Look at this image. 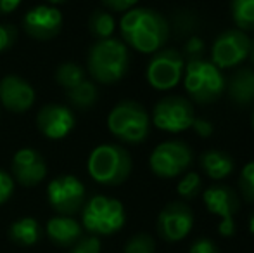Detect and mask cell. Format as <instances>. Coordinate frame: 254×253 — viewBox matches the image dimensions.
I'll list each match as a JSON object with an SVG mask.
<instances>
[{"label": "cell", "instance_id": "obj_1", "mask_svg": "<svg viewBox=\"0 0 254 253\" xmlns=\"http://www.w3.org/2000/svg\"><path fill=\"white\" fill-rule=\"evenodd\" d=\"M120 31L127 47L142 54H154L168 42L170 23L157 10L149 7H133L123 14Z\"/></svg>", "mask_w": 254, "mask_h": 253}, {"label": "cell", "instance_id": "obj_2", "mask_svg": "<svg viewBox=\"0 0 254 253\" xmlns=\"http://www.w3.org/2000/svg\"><path fill=\"white\" fill-rule=\"evenodd\" d=\"M87 66L95 82L104 85L116 84L130 68V51L123 40L114 37L97 40L88 51Z\"/></svg>", "mask_w": 254, "mask_h": 253}, {"label": "cell", "instance_id": "obj_3", "mask_svg": "<svg viewBox=\"0 0 254 253\" xmlns=\"http://www.w3.org/2000/svg\"><path fill=\"white\" fill-rule=\"evenodd\" d=\"M182 82L192 101L199 104H211L218 101L227 90V78L223 71L204 58L185 61Z\"/></svg>", "mask_w": 254, "mask_h": 253}, {"label": "cell", "instance_id": "obj_4", "mask_svg": "<svg viewBox=\"0 0 254 253\" xmlns=\"http://www.w3.org/2000/svg\"><path fill=\"white\" fill-rule=\"evenodd\" d=\"M131 155L120 144H101L87 160L88 175L102 186H120L130 177Z\"/></svg>", "mask_w": 254, "mask_h": 253}, {"label": "cell", "instance_id": "obj_5", "mask_svg": "<svg viewBox=\"0 0 254 253\" xmlns=\"http://www.w3.org/2000/svg\"><path fill=\"white\" fill-rule=\"evenodd\" d=\"M107 128L127 144H140L149 137L151 116L137 101H121L107 115Z\"/></svg>", "mask_w": 254, "mask_h": 253}, {"label": "cell", "instance_id": "obj_6", "mask_svg": "<svg viewBox=\"0 0 254 253\" xmlns=\"http://www.w3.org/2000/svg\"><path fill=\"white\" fill-rule=\"evenodd\" d=\"M127 213L120 199L109 196H94L81 208L83 227L94 236H111L125 226Z\"/></svg>", "mask_w": 254, "mask_h": 253}, {"label": "cell", "instance_id": "obj_7", "mask_svg": "<svg viewBox=\"0 0 254 253\" xmlns=\"http://www.w3.org/2000/svg\"><path fill=\"white\" fill-rule=\"evenodd\" d=\"M194 160L190 146L184 141H164L152 149L149 167L152 173L161 179H173L187 172Z\"/></svg>", "mask_w": 254, "mask_h": 253}, {"label": "cell", "instance_id": "obj_8", "mask_svg": "<svg viewBox=\"0 0 254 253\" xmlns=\"http://www.w3.org/2000/svg\"><path fill=\"white\" fill-rule=\"evenodd\" d=\"M195 120L194 106L187 97L166 95L159 99L152 109L151 123L168 134H182L189 130Z\"/></svg>", "mask_w": 254, "mask_h": 253}, {"label": "cell", "instance_id": "obj_9", "mask_svg": "<svg viewBox=\"0 0 254 253\" xmlns=\"http://www.w3.org/2000/svg\"><path fill=\"white\" fill-rule=\"evenodd\" d=\"M185 58L175 49H161L154 52L145 70V78L149 85L159 92H168L175 88L184 78Z\"/></svg>", "mask_w": 254, "mask_h": 253}, {"label": "cell", "instance_id": "obj_10", "mask_svg": "<svg viewBox=\"0 0 254 253\" xmlns=\"http://www.w3.org/2000/svg\"><path fill=\"white\" fill-rule=\"evenodd\" d=\"M202 201L206 205L207 212L218 215L221 219L220 231L221 236L230 238L235 234V213L241 208V199H239L237 192L232 189L230 186L225 184H216V186L207 187L202 192Z\"/></svg>", "mask_w": 254, "mask_h": 253}, {"label": "cell", "instance_id": "obj_11", "mask_svg": "<svg viewBox=\"0 0 254 253\" xmlns=\"http://www.w3.org/2000/svg\"><path fill=\"white\" fill-rule=\"evenodd\" d=\"M49 203L61 215H73L85 205L87 189L85 184L74 175H59L47 186Z\"/></svg>", "mask_w": 254, "mask_h": 253}, {"label": "cell", "instance_id": "obj_12", "mask_svg": "<svg viewBox=\"0 0 254 253\" xmlns=\"http://www.w3.org/2000/svg\"><path fill=\"white\" fill-rule=\"evenodd\" d=\"M251 38L242 30H227L214 38L209 61L220 70L241 66L249 56Z\"/></svg>", "mask_w": 254, "mask_h": 253}, {"label": "cell", "instance_id": "obj_13", "mask_svg": "<svg viewBox=\"0 0 254 253\" xmlns=\"http://www.w3.org/2000/svg\"><path fill=\"white\" fill-rule=\"evenodd\" d=\"M194 227V212L184 201L168 203L157 215V234L166 243L185 240Z\"/></svg>", "mask_w": 254, "mask_h": 253}, {"label": "cell", "instance_id": "obj_14", "mask_svg": "<svg viewBox=\"0 0 254 253\" xmlns=\"http://www.w3.org/2000/svg\"><path fill=\"white\" fill-rule=\"evenodd\" d=\"M23 28L35 40H51L63 28V14L54 5H35L24 14Z\"/></svg>", "mask_w": 254, "mask_h": 253}, {"label": "cell", "instance_id": "obj_15", "mask_svg": "<svg viewBox=\"0 0 254 253\" xmlns=\"http://www.w3.org/2000/svg\"><path fill=\"white\" fill-rule=\"evenodd\" d=\"M76 125V118L71 108L63 104H47L38 111L37 127L51 141L67 137Z\"/></svg>", "mask_w": 254, "mask_h": 253}, {"label": "cell", "instance_id": "obj_16", "mask_svg": "<svg viewBox=\"0 0 254 253\" xmlns=\"http://www.w3.org/2000/svg\"><path fill=\"white\" fill-rule=\"evenodd\" d=\"M12 179L21 186L33 187L40 184L47 175L45 158L33 148H23L12 156Z\"/></svg>", "mask_w": 254, "mask_h": 253}, {"label": "cell", "instance_id": "obj_17", "mask_svg": "<svg viewBox=\"0 0 254 253\" xmlns=\"http://www.w3.org/2000/svg\"><path fill=\"white\" fill-rule=\"evenodd\" d=\"M0 102L7 111L24 113L35 102V88L17 75H7L0 80Z\"/></svg>", "mask_w": 254, "mask_h": 253}, {"label": "cell", "instance_id": "obj_18", "mask_svg": "<svg viewBox=\"0 0 254 253\" xmlns=\"http://www.w3.org/2000/svg\"><path fill=\"white\" fill-rule=\"evenodd\" d=\"M47 236L52 243L59 247H73L81 236H83V227L78 220L71 215H56L45 226Z\"/></svg>", "mask_w": 254, "mask_h": 253}, {"label": "cell", "instance_id": "obj_19", "mask_svg": "<svg viewBox=\"0 0 254 253\" xmlns=\"http://www.w3.org/2000/svg\"><path fill=\"white\" fill-rule=\"evenodd\" d=\"M227 90L230 99L239 106H248L254 102V70L239 68L227 80Z\"/></svg>", "mask_w": 254, "mask_h": 253}, {"label": "cell", "instance_id": "obj_20", "mask_svg": "<svg viewBox=\"0 0 254 253\" xmlns=\"http://www.w3.org/2000/svg\"><path fill=\"white\" fill-rule=\"evenodd\" d=\"M234 158L221 149H207L201 156V169L209 179L223 180L234 172Z\"/></svg>", "mask_w": 254, "mask_h": 253}, {"label": "cell", "instance_id": "obj_21", "mask_svg": "<svg viewBox=\"0 0 254 253\" xmlns=\"http://www.w3.org/2000/svg\"><path fill=\"white\" fill-rule=\"evenodd\" d=\"M9 236L14 243L21 245V247H33L42 236L40 224L33 219V217H23L17 219L16 222L10 224L9 227Z\"/></svg>", "mask_w": 254, "mask_h": 253}, {"label": "cell", "instance_id": "obj_22", "mask_svg": "<svg viewBox=\"0 0 254 253\" xmlns=\"http://www.w3.org/2000/svg\"><path fill=\"white\" fill-rule=\"evenodd\" d=\"M66 99L73 108L87 111V109L95 106V102H97V99H99V92L94 82L83 80L80 85H76V87L67 90Z\"/></svg>", "mask_w": 254, "mask_h": 253}, {"label": "cell", "instance_id": "obj_23", "mask_svg": "<svg viewBox=\"0 0 254 253\" xmlns=\"http://www.w3.org/2000/svg\"><path fill=\"white\" fill-rule=\"evenodd\" d=\"M88 30L97 40H106L111 38L116 30V21L114 16L107 10H94L92 16L88 17Z\"/></svg>", "mask_w": 254, "mask_h": 253}, {"label": "cell", "instance_id": "obj_24", "mask_svg": "<svg viewBox=\"0 0 254 253\" xmlns=\"http://www.w3.org/2000/svg\"><path fill=\"white\" fill-rule=\"evenodd\" d=\"M230 12L237 30L254 31V0H232Z\"/></svg>", "mask_w": 254, "mask_h": 253}, {"label": "cell", "instance_id": "obj_25", "mask_svg": "<svg viewBox=\"0 0 254 253\" xmlns=\"http://www.w3.org/2000/svg\"><path fill=\"white\" fill-rule=\"evenodd\" d=\"M83 80H87V78H85V70H83V66H80L78 63L67 61V63H63L57 66L56 82L61 85V87L66 88V90L80 85Z\"/></svg>", "mask_w": 254, "mask_h": 253}, {"label": "cell", "instance_id": "obj_26", "mask_svg": "<svg viewBox=\"0 0 254 253\" xmlns=\"http://www.w3.org/2000/svg\"><path fill=\"white\" fill-rule=\"evenodd\" d=\"M202 189V179L197 172H187L184 173V177L180 179L177 186V191L182 198L185 199H194L201 194Z\"/></svg>", "mask_w": 254, "mask_h": 253}, {"label": "cell", "instance_id": "obj_27", "mask_svg": "<svg viewBox=\"0 0 254 253\" xmlns=\"http://www.w3.org/2000/svg\"><path fill=\"white\" fill-rule=\"evenodd\" d=\"M156 252V241L151 234L138 233L131 236L125 245L123 253H154Z\"/></svg>", "mask_w": 254, "mask_h": 253}, {"label": "cell", "instance_id": "obj_28", "mask_svg": "<svg viewBox=\"0 0 254 253\" xmlns=\"http://www.w3.org/2000/svg\"><path fill=\"white\" fill-rule=\"evenodd\" d=\"M239 187H241V192L244 194V198L248 201L254 203V160L242 169L241 179H239Z\"/></svg>", "mask_w": 254, "mask_h": 253}, {"label": "cell", "instance_id": "obj_29", "mask_svg": "<svg viewBox=\"0 0 254 253\" xmlns=\"http://www.w3.org/2000/svg\"><path fill=\"white\" fill-rule=\"evenodd\" d=\"M102 245L97 236H81L76 243L71 247V253H101Z\"/></svg>", "mask_w": 254, "mask_h": 253}, {"label": "cell", "instance_id": "obj_30", "mask_svg": "<svg viewBox=\"0 0 254 253\" xmlns=\"http://www.w3.org/2000/svg\"><path fill=\"white\" fill-rule=\"evenodd\" d=\"M17 40V30L12 24H0V54L9 51Z\"/></svg>", "mask_w": 254, "mask_h": 253}, {"label": "cell", "instance_id": "obj_31", "mask_svg": "<svg viewBox=\"0 0 254 253\" xmlns=\"http://www.w3.org/2000/svg\"><path fill=\"white\" fill-rule=\"evenodd\" d=\"M14 191V179L10 173H7L5 170L0 169V205L7 201L12 196Z\"/></svg>", "mask_w": 254, "mask_h": 253}, {"label": "cell", "instance_id": "obj_32", "mask_svg": "<svg viewBox=\"0 0 254 253\" xmlns=\"http://www.w3.org/2000/svg\"><path fill=\"white\" fill-rule=\"evenodd\" d=\"M189 253H220V248L209 238H199L190 245Z\"/></svg>", "mask_w": 254, "mask_h": 253}, {"label": "cell", "instance_id": "obj_33", "mask_svg": "<svg viewBox=\"0 0 254 253\" xmlns=\"http://www.w3.org/2000/svg\"><path fill=\"white\" fill-rule=\"evenodd\" d=\"M102 3L114 12H127L137 5L138 0H102Z\"/></svg>", "mask_w": 254, "mask_h": 253}, {"label": "cell", "instance_id": "obj_34", "mask_svg": "<svg viewBox=\"0 0 254 253\" xmlns=\"http://www.w3.org/2000/svg\"><path fill=\"white\" fill-rule=\"evenodd\" d=\"M202 51H204V44H202L201 38L190 37L187 44H185V51L184 52L189 56V59H195V58H201Z\"/></svg>", "mask_w": 254, "mask_h": 253}, {"label": "cell", "instance_id": "obj_35", "mask_svg": "<svg viewBox=\"0 0 254 253\" xmlns=\"http://www.w3.org/2000/svg\"><path fill=\"white\" fill-rule=\"evenodd\" d=\"M192 128L195 130V134L201 135V137H204V139L211 137V135H213V132H214L213 123H211L209 120H206V118H195L194 123H192Z\"/></svg>", "mask_w": 254, "mask_h": 253}, {"label": "cell", "instance_id": "obj_36", "mask_svg": "<svg viewBox=\"0 0 254 253\" xmlns=\"http://www.w3.org/2000/svg\"><path fill=\"white\" fill-rule=\"evenodd\" d=\"M23 0H0V14H10L21 5Z\"/></svg>", "mask_w": 254, "mask_h": 253}, {"label": "cell", "instance_id": "obj_37", "mask_svg": "<svg viewBox=\"0 0 254 253\" xmlns=\"http://www.w3.org/2000/svg\"><path fill=\"white\" fill-rule=\"evenodd\" d=\"M249 59H251L253 66H254V38H251V44H249Z\"/></svg>", "mask_w": 254, "mask_h": 253}, {"label": "cell", "instance_id": "obj_38", "mask_svg": "<svg viewBox=\"0 0 254 253\" xmlns=\"http://www.w3.org/2000/svg\"><path fill=\"white\" fill-rule=\"evenodd\" d=\"M249 231H251V234H254V212L249 217Z\"/></svg>", "mask_w": 254, "mask_h": 253}, {"label": "cell", "instance_id": "obj_39", "mask_svg": "<svg viewBox=\"0 0 254 253\" xmlns=\"http://www.w3.org/2000/svg\"><path fill=\"white\" fill-rule=\"evenodd\" d=\"M49 3H52V5H57V3H64L66 0H47Z\"/></svg>", "mask_w": 254, "mask_h": 253}, {"label": "cell", "instance_id": "obj_40", "mask_svg": "<svg viewBox=\"0 0 254 253\" xmlns=\"http://www.w3.org/2000/svg\"><path fill=\"white\" fill-rule=\"evenodd\" d=\"M253 128H254V113H253Z\"/></svg>", "mask_w": 254, "mask_h": 253}]
</instances>
